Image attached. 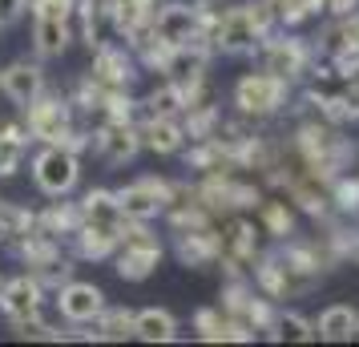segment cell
Listing matches in <instances>:
<instances>
[{"label": "cell", "mask_w": 359, "mask_h": 347, "mask_svg": "<svg viewBox=\"0 0 359 347\" xmlns=\"http://www.w3.org/2000/svg\"><path fill=\"white\" fill-rule=\"evenodd\" d=\"M77 154L69 146H61V142H53V146H45L41 154L33 158V182L41 194H49V198H61V194H69L73 186H77Z\"/></svg>", "instance_id": "6da1fadb"}, {"label": "cell", "mask_w": 359, "mask_h": 347, "mask_svg": "<svg viewBox=\"0 0 359 347\" xmlns=\"http://www.w3.org/2000/svg\"><path fill=\"white\" fill-rule=\"evenodd\" d=\"M262 25H266V13H255V4H243V8H230L226 17L210 20L206 29H214V41L222 49L238 53V49H255L259 45Z\"/></svg>", "instance_id": "7a4b0ae2"}, {"label": "cell", "mask_w": 359, "mask_h": 347, "mask_svg": "<svg viewBox=\"0 0 359 347\" xmlns=\"http://www.w3.org/2000/svg\"><path fill=\"white\" fill-rule=\"evenodd\" d=\"M117 202L130 222H146V218H158L174 202V186L162 182V178H142V182L117 190Z\"/></svg>", "instance_id": "3957f363"}, {"label": "cell", "mask_w": 359, "mask_h": 347, "mask_svg": "<svg viewBox=\"0 0 359 347\" xmlns=\"http://www.w3.org/2000/svg\"><path fill=\"white\" fill-rule=\"evenodd\" d=\"M162 263V247L149 231H130L121 238V250H117V275L130 283H142L154 275V266Z\"/></svg>", "instance_id": "277c9868"}, {"label": "cell", "mask_w": 359, "mask_h": 347, "mask_svg": "<svg viewBox=\"0 0 359 347\" xmlns=\"http://www.w3.org/2000/svg\"><path fill=\"white\" fill-rule=\"evenodd\" d=\"M210 20H202L194 8H186V4H165L162 13H154V33L158 41H165L170 49L174 45H190V41H202V29H206Z\"/></svg>", "instance_id": "5b68a950"}, {"label": "cell", "mask_w": 359, "mask_h": 347, "mask_svg": "<svg viewBox=\"0 0 359 347\" xmlns=\"http://www.w3.org/2000/svg\"><path fill=\"white\" fill-rule=\"evenodd\" d=\"M29 133H33L36 142H45V146H53V142H65L69 133V101L61 97H41L29 105Z\"/></svg>", "instance_id": "8992f818"}, {"label": "cell", "mask_w": 359, "mask_h": 347, "mask_svg": "<svg viewBox=\"0 0 359 347\" xmlns=\"http://www.w3.org/2000/svg\"><path fill=\"white\" fill-rule=\"evenodd\" d=\"M41 299H45V283L36 275H17V279H4V287H0V311L13 323L33 319V315H41Z\"/></svg>", "instance_id": "52a82bcc"}, {"label": "cell", "mask_w": 359, "mask_h": 347, "mask_svg": "<svg viewBox=\"0 0 359 347\" xmlns=\"http://www.w3.org/2000/svg\"><path fill=\"white\" fill-rule=\"evenodd\" d=\"M57 307H61V315H65L69 323H93L105 311V295L93 283H65L57 291Z\"/></svg>", "instance_id": "ba28073f"}, {"label": "cell", "mask_w": 359, "mask_h": 347, "mask_svg": "<svg viewBox=\"0 0 359 347\" xmlns=\"http://www.w3.org/2000/svg\"><path fill=\"white\" fill-rule=\"evenodd\" d=\"M283 101V77L275 73H250L238 81V105L246 114H271Z\"/></svg>", "instance_id": "9c48e42d"}, {"label": "cell", "mask_w": 359, "mask_h": 347, "mask_svg": "<svg viewBox=\"0 0 359 347\" xmlns=\"http://www.w3.org/2000/svg\"><path fill=\"white\" fill-rule=\"evenodd\" d=\"M0 89L8 93V97L17 101L20 109H29L41 93H45V73L41 65H29V61H13V65L0 73Z\"/></svg>", "instance_id": "30bf717a"}, {"label": "cell", "mask_w": 359, "mask_h": 347, "mask_svg": "<svg viewBox=\"0 0 359 347\" xmlns=\"http://www.w3.org/2000/svg\"><path fill=\"white\" fill-rule=\"evenodd\" d=\"M97 146H101V154H105V162H130L146 142H142V130L130 125V117H117V121H109V125L101 130Z\"/></svg>", "instance_id": "8fae6325"}, {"label": "cell", "mask_w": 359, "mask_h": 347, "mask_svg": "<svg viewBox=\"0 0 359 347\" xmlns=\"http://www.w3.org/2000/svg\"><path fill=\"white\" fill-rule=\"evenodd\" d=\"M162 69L170 73V81H202V69H206V49L198 45V41H190V45H174V49L165 53Z\"/></svg>", "instance_id": "7c38bea8"}, {"label": "cell", "mask_w": 359, "mask_h": 347, "mask_svg": "<svg viewBox=\"0 0 359 347\" xmlns=\"http://www.w3.org/2000/svg\"><path fill=\"white\" fill-rule=\"evenodd\" d=\"M93 77L101 85H114V89H126L133 77V61L126 57V49H114V45H101L97 61H93Z\"/></svg>", "instance_id": "4fadbf2b"}, {"label": "cell", "mask_w": 359, "mask_h": 347, "mask_svg": "<svg viewBox=\"0 0 359 347\" xmlns=\"http://www.w3.org/2000/svg\"><path fill=\"white\" fill-rule=\"evenodd\" d=\"M174 331H178V323H174V315L162 311V307H146V311L133 315V335L146 339V343H170Z\"/></svg>", "instance_id": "5bb4252c"}, {"label": "cell", "mask_w": 359, "mask_h": 347, "mask_svg": "<svg viewBox=\"0 0 359 347\" xmlns=\"http://www.w3.org/2000/svg\"><path fill=\"white\" fill-rule=\"evenodd\" d=\"M142 142L154 154H178L182 142H186V133L174 125V117H149L146 125H142Z\"/></svg>", "instance_id": "9a60e30c"}, {"label": "cell", "mask_w": 359, "mask_h": 347, "mask_svg": "<svg viewBox=\"0 0 359 347\" xmlns=\"http://www.w3.org/2000/svg\"><path fill=\"white\" fill-rule=\"evenodd\" d=\"M33 45L41 57H61L69 45V20L57 17H36L33 20Z\"/></svg>", "instance_id": "2e32d148"}, {"label": "cell", "mask_w": 359, "mask_h": 347, "mask_svg": "<svg viewBox=\"0 0 359 347\" xmlns=\"http://www.w3.org/2000/svg\"><path fill=\"white\" fill-rule=\"evenodd\" d=\"M355 331H359V315L351 311V307H343V303H335V307H327V311L319 315V339L343 343V339H351Z\"/></svg>", "instance_id": "e0dca14e"}, {"label": "cell", "mask_w": 359, "mask_h": 347, "mask_svg": "<svg viewBox=\"0 0 359 347\" xmlns=\"http://www.w3.org/2000/svg\"><path fill=\"white\" fill-rule=\"evenodd\" d=\"M218 250H222V243H218L210 231H190V234H182V243H178L182 263H190V266H202L206 259H214Z\"/></svg>", "instance_id": "ac0fdd59"}, {"label": "cell", "mask_w": 359, "mask_h": 347, "mask_svg": "<svg viewBox=\"0 0 359 347\" xmlns=\"http://www.w3.org/2000/svg\"><path fill=\"white\" fill-rule=\"evenodd\" d=\"M25 130L20 125H0V178L17 174L20 170V158H25Z\"/></svg>", "instance_id": "d6986e66"}, {"label": "cell", "mask_w": 359, "mask_h": 347, "mask_svg": "<svg viewBox=\"0 0 359 347\" xmlns=\"http://www.w3.org/2000/svg\"><path fill=\"white\" fill-rule=\"evenodd\" d=\"M303 69V49L294 45V41H278V45H271V61H266V73H275V77H294Z\"/></svg>", "instance_id": "ffe728a7"}, {"label": "cell", "mask_w": 359, "mask_h": 347, "mask_svg": "<svg viewBox=\"0 0 359 347\" xmlns=\"http://www.w3.org/2000/svg\"><path fill=\"white\" fill-rule=\"evenodd\" d=\"M97 335L101 339H126V335H133V315L121 311V307H105L97 315Z\"/></svg>", "instance_id": "44dd1931"}, {"label": "cell", "mask_w": 359, "mask_h": 347, "mask_svg": "<svg viewBox=\"0 0 359 347\" xmlns=\"http://www.w3.org/2000/svg\"><path fill=\"white\" fill-rule=\"evenodd\" d=\"M13 327H17L20 339H61V331H53L49 323H41V315H33V319H17Z\"/></svg>", "instance_id": "7402d4cb"}, {"label": "cell", "mask_w": 359, "mask_h": 347, "mask_svg": "<svg viewBox=\"0 0 359 347\" xmlns=\"http://www.w3.org/2000/svg\"><path fill=\"white\" fill-rule=\"evenodd\" d=\"M275 327H278V339H311V335H315V331L307 327V319H299V315H283Z\"/></svg>", "instance_id": "603a6c76"}, {"label": "cell", "mask_w": 359, "mask_h": 347, "mask_svg": "<svg viewBox=\"0 0 359 347\" xmlns=\"http://www.w3.org/2000/svg\"><path fill=\"white\" fill-rule=\"evenodd\" d=\"M77 8V0H36V17H57V20H69Z\"/></svg>", "instance_id": "cb8c5ba5"}, {"label": "cell", "mask_w": 359, "mask_h": 347, "mask_svg": "<svg viewBox=\"0 0 359 347\" xmlns=\"http://www.w3.org/2000/svg\"><path fill=\"white\" fill-rule=\"evenodd\" d=\"M29 8V0H0V25H13Z\"/></svg>", "instance_id": "d4e9b609"}, {"label": "cell", "mask_w": 359, "mask_h": 347, "mask_svg": "<svg viewBox=\"0 0 359 347\" xmlns=\"http://www.w3.org/2000/svg\"><path fill=\"white\" fill-rule=\"evenodd\" d=\"M266 218H271V226H275L278 234H283V231H291V215H287L283 206H266Z\"/></svg>", "instance_id": "484cf974"}, {"label": "cell", "mask_w": 359, "mask_h": 347, "mask_svg": "<svg viewBox=\"0 0 359 347\" xmlns=\"http://www.w3.org/2000/svg\"><path fill=\"white\" fill-rule=\"evenodd\" d=\"M4 238H8V231H4V222H0V243H4Z\"/></svg>", "instance_id": "4316f807"}, {"label": "cell", "mask_w": 359, "mask_h": 347, "mask_svg": "<svg viewBox=\"0 0 359 347\" xmlns=\"http://www.w3.org/2000/svg\"><path fill=\"white\" fill-rule=\"evenodd\" d=\"M355 263H359V250H355Z\"/></svg>", "instance_id": "83f0119b"}, {"label": "cell", "mask_w": 359, "mask_h": 347, "mask_svg": "<svg viewBox=\"0 0 359 347\" xmlns=\"http://www.w3.org/2000/svg\"><path fill=\"white\" fill-rule=\"evenodd\" d=\"M0 287H4V279H0Z\"/></svg>", "instance_id": "f1b7e54d"}]
</instances>
